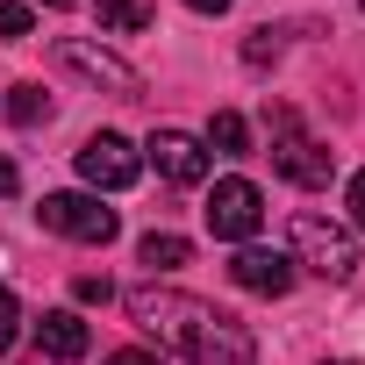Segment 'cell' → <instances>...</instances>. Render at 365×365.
<instances>
[{
  "label": "cell",
  "mask_w": 365,
  "mask_h": 365,
  "mask_svg": "<svg viewBox=\"0 0 365 365\" xmlns=\"http://www.w3.org/2000/svg\"><path fill=\"white\" fill-rule=\"evenodd\" d=\"M129 322L143 336H158V351L187 358V365H251L258 344L237 315H222L201 294H179V287H136L129 294Z\"/></svg>",
  "instance_id": "cell-1"
},
{
  "label": "cell",
  "mask_w": 365,
  "mask_h": 365,
  "mask_svg": "<svg viewBox=\"0 0 365 365\" xmlns=\"http://www.w3.org/2000/svg\"><path fill=\"white\" fill-rule=\"evenodd\" d=\"M265 129H272V172H279V179H294L301 194H322L329 179H336V150H329L294 108H272Z\"/></svg>",
  "instance_id": "cell-2"
},
{
  "label": "cell",
  "mask_w": 365,
  "mask_h": 365,
  "mask_svg": "<svg viewBox=\"0 0 365 365\" xmlns=\"http://www.w3.org/2000/svg\"><path fill=\"white\" fill-rule=\"evenodd\" d=\"M294 272H315V279H351L358 272V237L315 208L294 215Z\"/></svg>",
  "instance_id": "cell-3"
},
{
  "label": "cell",
  "mask_w": 365,
  "mask_h": 365,
  "mask_svg": "<svg viewBox=\"0 0 365 365\" xmlns=\"http://www.w3.org/2000/svg\"><path fill=\"white\" fill-rule=\"evenodd\" d=\"M36 222L51 237H72V244H115V208H101V194H43L36 201Z\"/></svg>",
  "instance_id": "cell-4"
},
{
  "label": "cell",
  "mask_w": 365,
  "mask_h": 365,
  "mask_svg": "<svg viewBox=\"0 0 365 365\" xmlns=\"http://www.w3.org/2000/svg\"><path fill=\"white\" fill-rule=\"evenodd\" d=\"M136 172H143V150H136L129 136L93 129V136L79 143V179H86V194H122V187H136Z\"/></svg>",
  "instance_id": "cell-5"
},
{
  "label": "cell",
  "mask_w": 365,
  "mask_h": 365,
  "mask_svg": "<svg viewBox=\"0 0 365 365\" xmlns=\"http://www.w3.org/2000/svg\"><path fill=\"white\" fill-rule=\"evenodd\" d=\"M208 230L222 244H251L265 230V194L251 187V179H215V194H208Z\"/></svg>",
  "instance_id": "cell-6"
},
{
  "label": "cell",
  "mask_w": 365,
  "mask_h": 365,
  "mask_svg": "<svg viewBox=\"0 0 365 365\" xmlns=\"http://www.w3.org/2000/svg\"><path fill=\"white\" fill-rule=\"evenodd\" d=\"M58 65L79 72V79H93V86H108L115 101H136V93H143L136 65H122L115 51H101V43H86V36H58Z\"/></svg>",
  "instance_id": "cell-7"
},
{
  "label": "cell",
  "mask_w": 365,
  "mask_h": 365,
  "mask_svg": "<svg viewBox=\"0 0 365 365\" xmlns=\"http://www.w3.org/2000/svg\"><path fill=\"white\" fill-rule=\"evenodd\" d=\"M143 165H158L165 187H201V179H208V143L187 136V129H150Z\"/></svg>",
  "instance_id": "cell-8"
},
{
  "label": "cell",
  "mask_w": 365,
  "mask_h": 365,
  "mask_svg": "<svg viewBox=\"0 0 365 365\" xmlns=\"http://www.w3.org/2000/svg\"><path fill=\"white\" fill-rule=\"evenodd\" d=\"M230 279H237L244 294H265V301H279V294L294 287V258H287V251H265V244H244V251L230 258Z\"/></svg>",
  "instance_id": "cell-9"
},
{
  "label": "cell",
  "mask_w": 365,
  "mask_h": 365,
  "mask_svg": "<svg viewBox=\"0 0 365 365\" xmlns=\"http://www.w3.org/2000/svg\"><path fill=\"white\" fill-rule=\"evenodd\" d=\"M36 344H43V358H51V365H72V358H86L93 329H86L72 308H51V315L36 322Z\"/></svg>",
  "instance_id": "cell-10"
},
{
  "label": "cell",
  "mask_w": 365,
  "mask_h": 365,
  "mask_svg": "<svg viewBox=\"0 0 365 365\" xmlns=\"http://www.w3.org/2000/svg\"><path fill=\"white\" fill-rule=\"evenodd\" d=\"M93 8H101V29L108 36H143L150 15H158V0H93Z\"/></svg>",
  "instance_id": "cell-11"
},
{
  "label": "cell",
  "mask_w": 365,
  "mask_h": 365,
  "mask_svg": "<svg viewBox=\"0 0 365 365\" xmlns=\"http://www.w3.org/2000/svg\"><path fill=\"white\" fill-rule=\"evenodd\" d=\"M136 258H143L150 272H179V265L194 258V244H187V237H172V230H150V237L136 244Z\"/></svg>",
  "instance_id": "cell-12"
},
{
  "label": "cell",
  "mask_w": 365,
  "mask_h": 365,
  "mask_svg": "<svg viewBox=\"0 0 365 365\" xmlns=\"http://www.w3.org/2000/svg\"><path fill=\"white\" fill-rule=\"evenodd\" d=\"M201 143H208L215 158H244V150H251V122H244L237 108H222V115L208 122V136H201Z\"/></svg>",
  "instance_id": "cell-13"
},
{
  "label": "cell",
  "mask_w": 365,
  "mask_h": 365,
  "mask_svg": "<svg viewBox=\"0 0 365 365\" xmlns=\"http://www.w3.org/2000/svg\"><path fill=\"white\" fill-rule=\"evenodd\" d=\"M51 108H58V101H51L36 79H29V86H8V122H15V129H36V122H51Z\"/></svg>",
  "instance_id": "cell-14"
},
{
  "label": "cell",
  "mask_w": 365,
  "mask_h": 365,
  "mask_svg": "<svg viewBox=\"0 0 365 365\" xmlns=\"http://www.w3.org/2000/svg\"><path fill=\"white\" fill-rule=\"evenodd\" d=\"M36 29V8L29 0H0V36H29Z\"/></svg>",
  "instance_id": "cell-15"
},
{
  "label": "cell",
  "mask_w": 365,
  "mask_h": 365,
  "mask_svg": "<svg viewBox=\"0 0 365 365\" xmlns=\"http://www.w3.org/2000/svg\"><path fill=\"white\" fill-rule=\"evenodd\" d=\"M15 336H22V301L0 287V351H15Z\"/></svg>",
  "instance_id": "cell-16"
},
{
  "label": "cell",
  "mask_w": 365,
  "mask_h": 365,
  "mask_svg": "<svg viewBox=\"0 0 365 365\" xmlns=\"http://www.w3.org/2000/svg\"><path fill=\"white\" fill-rule=\"evenodd\" d=\"M244 58H251V65H272V58H279V29H258V36L244 43Z\"/></svg>",
  "instance_id": "cell-17"
},
{
  "label": "cell",
  "mask_w": 365,
  "mask_h": 365,
  "mask_svg": "<svg viewBox=\"0 0 365 365\" xmlns=\"http://www.w3.org/2000/svg\"><path fill=\"white\" fill-rule=\"evenodd\" d=\"M344 208H351V230H365V172H351V187H344Z\"/></svg>",
  "instance_id": "cell-18"
},
{
  "label": "cell",
  "mask_w": 365,
  "mask_h": 365,
  "mask_svg": "<svg viewBox=\"0 0 365 365\" xmlns=\"http://www.w3.org/2000/svg\"><path fill=\"white\" fill-rule=\"evenodd\" d=\"M72 294H79V301H108V294H115V287H108V279H101V272H86V279H79V287H72Z\"/></svg>",
  "instance_id": "cell-19"
},
{
  "label": "cell",
  "mask_w": 365,
  "mask_h": 365,
  "mask_svg": "<svg viewBox=\"0 0 365 365\" xmlns=\"http://www.w3.org/2000/svg\"><path fill=\"white\" fill-rule=\"evenodd\" d=\"M101 365H158V351H108Z\"/></svg>",
  "instance_id": "cell-20"
},
{
  "label": "cell",
  "mask_w": 365,
  "mask_h": 365,
  "mask_svg": "<svg viewBox=\"0 0 365 365\" xmlns=\"http://www.w3.org/2000/svg\"><path fill=\"white\" fill-rule=\"evenodd\" d=\"M15 187H22V172H15V158H0V201H8Z\"/></svg>",
  "instance_id": "cell-21"
},
{
  "label": "cell",
  "mask_w": 365,
  "mask_h": 365,
  "mask_svg": "<svg viewBox=\"0 0 365 365\" xmlns=\"http://www.w3.org/2000/svg\"><path fill=\"white\" fill-rule=\"evenodd\" d=\"M187 8H194V15H230L237 0H187Z\"/></svg>",
  "instance_id": "cell-22"
},
{
  "label": "cell",
  "mask_w": 365,
  "mask_h": 365,
  "mask_svg": "<svg viewBox=\"0 0 365 365\" xmlns=\"http://www.w3.org/2000/svg\"><path fill=\"white\" fill-rule=\"evenodd\" d=\"M43 8H72V0H43Z\"/></svg>",
  "instance_id": "cell-23"
},
{
  "label": "cell",
  "mask_w": 365,
  "mask_h": 365,
  "mask_svg": "<svg viewBox=\"0 0 365 365\" xmlns=\"http://www.w3.org/2000/svg\"><path fill=\"white\" fill-rule=\"evenodd\" d=\"M329 365H351V358H329Z\"/></svg>",
  "instance_id": "cell-24"
},
{
  "label": "cell",
  "mask_w": 365,
  "mask_h": 365,
  "mask_svg": "<svg viewBox=\"0 0 365 365\" xmlns=\"http://www.w3.org/2000/svg\"><path fill=\"white\" fill-rule=\"evenodd\" d=\"M358 8H365V0H358Z\"/></svg>",
  "instance_id": "cell-25"
}]
</instances>
